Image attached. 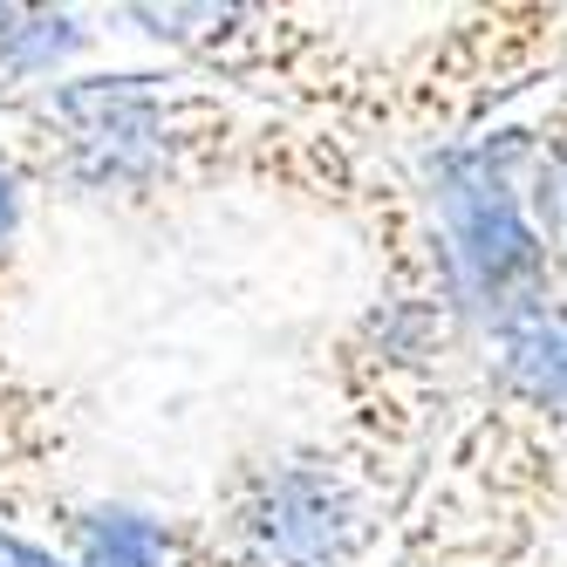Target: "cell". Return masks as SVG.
Listing matches in <instances>:
<instances>
[{
    "instance_id": "10",
    "label": "cell",
    "mask_w": 567,
    "mask_h": 567,
    "mask_svg": "<svg viewBox=\"0 0 567 567\" xmlns=\"http://www.w3.org/2000/svg\"><path fill=\"white\" fill-rule=\"evenodd\" d=\"M42 185L28 178L21 151L0 137V355H8V315H14V295H21V254H28V213Z\"/></svg>"
},
{
    "instance_id": "8",
    "label": "cell",
    "mask_w": 567,
    "mask_h": 567,
    "mask_svg": "<svg viewBox=\"0 0 567 567\" xmlns=\"http://www.w3.org/2000/svg\"><path fill=\"white\" fill-rule=\"evenodd\" d=\"M513 151H519V192L526 213H534V233L554 260V280L567 295V75L554 90H540L534 103H519L506 116Z\"/></svg>"
},
{
    "instance_id": "5",
    "label": "cell",
    "mask_w": 567,
    "mask_h": 567,
    "mask_svg": "<svg viewBox=\"0 0 567 567\" xmlns=\"http://www.w3.org/2000/svg\"><path fill=\"white\" fill-rule=\"evenodd\" d=\"M403 513L411 499L336 437L247 444L198 506L226 567H370L390 554Z\"/></svg>"
},
{
    "instance_id": "7",
    "label": "cell",
    "mask_w": 567,
    "mask_h": 567,
    "mask_svg": "<svg viewBox=\"0 0 567 567\" xmlns=\"http://www.w3.org/2000/svg\"><path fill=\"white\" fill-rule=\"evenodd\" d=\"M69 396L49 377L21 370L14 355H0V526L8 534L34 506L69 493Z\"/></svg>"
},
{
    "instance_id": "1",
    "label": "cell",
    "mask_w": 567,
    "mask_h": 567,
    "mask_svg": "<svg viewBox=\"0 0 567 567\" xmlns=\"http://www.w3.org/2000/svg\"><path fill=\"white\" fill-rule=\"evenodd\" d=\"M0 137L21 151L42 198L144 219L213 192H254L355 233L377 288H452L417 178L396 151L288 124L178 62H90L62 83L0 96Z\"/></svg>"
},
{
    "instance_id": "3",
    "label": "cell",
    "mask_w": 567,
    "mask_h": 567,
    "mask_svg": "<svg viewBox=\"0 0 567 567\" xmlns=\"http://www.w3.org/2000/svg\"><path fill=\"white\" fill-rule=\"evenodd\" d=\"M424 493L499 534H554L567 506V295L478 336L465 411L444 431Z\"/></svg>"
},
{
    "instance_id": "2",
    "label": "cell",
    "mask_w": 567,
    "mask_h": 567,
    "mask_svg": "<svg viewBox=\"0 0 567 567\" xmlns=\"http://www.w3.org/2000/svg\"><path fill=\"white\" fill-rule=\"evenodd\" d=\"M103 14L288 124L396 151V34L370 28L377 14L308 0H131Z\"/></svg>"
},
{
    "instance_id": "6",
    "label": "cell",
    "mask_w": 567,
    "mask_h": 567,
    "mask_svg": "<svg viewBox=\"0 0 567 567\" xmlns=\"http://www.w3.org/2000/svg\"><path fill=\"white\" fill-rule=\"evenodd\" d=\"M14 534L49 547L62 567H226L198 513H151V506H124V499H90L75 485L55 493L49 506H34Z\"/></svg>"
},
{
    "instance_id": "9",
    "label": "cell",
    "mask_w": 567,
    "mask_h": 567,
    "mask_svg": "<svg viewBox=\"0 0 567 567\" xmlns=\"http://www.w3.org/2000/svg\"><path fill=\"white\" fill-rule=\"evenodd\" d=\"M383 567H554V554L534 534H499V526L458 519L444 499L417 493L390 554H383Z\"/></svg>"
},
{
    "instance_id": "4",
    "label": "cell",
    "mask_w": 567,
    "mask_h": 567,
    "mask_svg": "<svg viewBox=\"0 0 567 567\" xmlns=\"http://www.w3.org/2000/svg\"><path fill=\"white\" fill-rule=\"evenodd\" d=\"M478 370V321L452 288H370L329 336L321 377L336 403V444L390 493L417 499L431 458Z\"/></svg>"
}]
</instances>
